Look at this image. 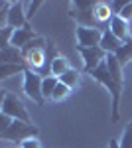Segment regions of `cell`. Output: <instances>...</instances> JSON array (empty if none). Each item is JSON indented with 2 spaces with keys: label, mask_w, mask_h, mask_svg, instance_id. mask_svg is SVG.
Listing matches in <instances>:
<instances>
[{
  "label": "cell",
  "mask_w": 132,
  "mask_h": 148,
  "mask_svg": "<svg viewBox=\"0 0 132 148\" xmlns=\"http://www.w3.org/2000/svg\"><path fill=\"white\" fill-rule=\"evenodd\" d=\"M122 65L116 59V56L109 53L107 59L101 63L93 73H89L95 81H99L101 85L110 93L112 99V123H116L120 119V97H122V87H124V73Z\"/></svg>",
  "instance_id": "obj_1"
},
{
  "label": "cell",
  "mask_w": 132,
  "mask_h": 148,
  "mask_svg": "<svg viewBox=\"0 0 132 148\" xmlns=\"http://www.w3.org/2000/svg\"><path fill=\"white\" fill-rule=\"evenodd\" d=\"M22 56L28 69H32L36 73L44 75V77H49V69H47V40L38 36L36 40H32L28 46L22 49Z\"/></svg>",
  "instance_id": "obj_2"
},
{
  "label": "cell",
  "mask_w": 132,
  "mask_h": 148,
  "mask_svg": "<svg viewBox=\"0 0 132 148\" xmlns=\"http://www.w3.org/2000/svg\"><path fill=\"white\" fill-rule=\"evenodd\" d=\"M38 126L30 125V123H22V121H10L6 126H0V138L6 142H16L22 144L28 138L38 136Z\"/></svg>",
  "instance_id": "obj_3"
},
{
  "label": "cell",
  "mask_w": 132,
  "mask_h": 148,
  "mask_svg": "<svg viewBox=\"0 0 132 148\" xmlns=\"http://www.w3.org/2000/svg\"><path fill=\"white\" fill-rule=\"evenodd\" d=\"M2 114H6V116H10L14 121H22V123H32V116L28 113V109H26V105L22 103L20 97H16L14 93L10 91H4V97H2Z\"/></svg>",
  "instance_id": "obj_4"
},
{
  "label": "cell",
  "mask_w": 132,
  "mask_h": 148,
  "mask_svg": "<svg viewBox=\"0 0 132 148\" xmlns=\"http://www.w3.org/2000/svg\"><path fill=\"white\" fill-rule=\"evenodd\" d=\"M42 83H44V77L40 73H36L32 69H26L24 71V93L28 95V99H32L38 107H42L45 103L44 93H42Z\"/></svg>",
  "instance_id": "obj_5"
},
{
  "label": "cell",
  "mask_w": 132,
  "mask_h": 148,
  "mask_svg": "<svg viewBox=\"0 0 132 148\" xmlns=\"http://www.w3.org/2000/svg\"><path fill=\"white\" fill-rule=\"evenodd\" d=\"M77 51H79V56L83 57L85 73H93V71L107 59V56H109L101 46H95V47H81V46H77Z\"/></svg>",
  "instance_id": "obj_6"
},
{
  "label": "cell",
  "mask_w": 132,
  "mask_h": 148,
  "mask_svg": "<svg viewBox=\"0 0 132 148\" xmlns=\"http://www.w3.org/2000/svg\"><path fill=\"white\" fill-rule=\"evenodd\" d=\"M73 8H79V12H71V16L77 20V26H87V28H99L95 20V6L97 2H71Z\"/></svg>",
  "instance_id": "obj_7"
},
{
  "label": "cell",
  "mask_w": 132,
  "mask_h": 148,
  "mask_svg": "<svg viewBox=\"0 0 132 148\" xmlns=\"http://www.w3.org/2000/svg\"><path fill=\"white\" fill-rule=\"evenodd\" d=\"M103 32H105V30H101V28H87V26H77V28H75L77 46H81V47H95V46H101Z\"/></svg>",
  "instance_id": "obj_8"
},
{
  "label": "cell",
  "mask_w": 132,
  "mask_h": 148,
  "mask_svg": "<svg viewBox=\"0 0 132 148\" xmlns=\"http://www.w3.org/2000/svg\"><path fill=\"white\" fill-rule=\"evenodd\" d=\"M24 6H26V2H10V8L6 14V26H10L14 30L28 26V16H26Z\"/></svg>",
  "instance_id": "obj_9"
},
{
  "label": "cell",
  "mask_w": 132,
  "mask_h": 148,
  "mask_svg": "<svg viewBox=\"0 0 132 148\" xmlns=\"http://www.w3.org/2000/svg\"><path fill=\"white\" fill-rule=\"evenodd\" d=\"M38 34L34 32L32 28H30V24L28 26H24V28H18V30H14V34L10 38V46H14L16 49H24V47L28 46L32 40H36Z\"/></svg>",
  "instance_id": "obj_10"
},
{
  "label": "cell",
  "mask_w": 132,
  "mask_h": 148,
  "mask_svg": "<svg viewBox=\"0 0 132 148\" xmlns=\"http://www.w3.org/2000/svg\"><path fill=\"white\" fill-rule=\"evenodd\" d=\"M109 30L116 36L120 42H126L128 38H132V36H130V22H126V20L120 18L118 14H114L112 20L109 22Z\"/></svg>",
  "instance_id": "obj_11"
},
{
  "label": "cell",
  "mask_w": 132,
  "mask_h": 148,
  "mask_svg": "<svg viewBox=\"0 0 132 148\" xmlns=\"http://www.w3.org/2000/svg\"><path fill=\"white\" fill-rule=\"evenodd\" d=\"M0 59L2 63H14V65H26L22 56V49H16L14 46H0ZM28 67V65H26Z\"/></svg>",
  "instance_id": "obj_12"
},
{
  "label": "cell",
  "mask_w": 132,
  "mask_h": 148,
  "mask_svg": "<svg viewBox=\"0 0 132 148\" xmlns=\"http://www.w3.org/2000/svg\"><path fill=\"white\" fill-rule=\"evenodd\" d=\"M112 16H114V12H112L109 2H97V6H95V20H97V26L101 30L109 28V22L112 20Z\"/></svg>",
  "instance_id": "obj_13"
},
{
  "label": "cell",
  "mask_w": 132,
  "mask_h": 148,
  "mask_svg": "<svg viewBox=\"0 0 132 148\" xmlns=\"http://www.w3.org/2000/svg\"><path fill=\"white\" fill-rule=\"evenodd\" d=\"M122 44H124V42H120V40H118L116 36L112 34V32H110L109 28H107V30L103 32L101 47H103V49H105L107 53H112V56H114V53H116V51H118V49L122 47Z\"/></svg>",
  "instance_id": "obj_14"
},
{
  "label": "cell",
  "mask_w": 132,
  "mask_h": 148,
  "mask_svg": "<svg viewBox=\"0 0 132 148\" xmlns=\"http://www.w3.org/2000/svg\"><path fill=\"white\" fill-rule=\"evenodd\" d=\"M69 69H71V65H69V59H67V57H63V56H57V57L53 59V63H51V75L59 79L61 75H65Z\"/></svg>",
  "instance_id": "obj_15"
},
{
  "label": "cell",
  "mask_w": 132,
  "mask_h": 148,
  "mask_svg": "<svg viewBox=\"0 0 132 148\" xmlns=\"http://www.w3.org/2000/svg\"><path fill=\"white\" fill-rule=\"evenodd\" d=\"M116 56V59L120 61L122 67H126V63H130L132 61V38H128L124 44H122V47L114 53Z\"/></svg>",
  "instance_id": "obj_16"
},
{
  "label": "cell",
  "mask_w": 132,
  "mask_h": 148,
  "mask_svg": "<svg viewBox=\"0 0 132 148\" xmlns=\"http://www.w3.org/2000/svg\"><path fill=\"white\" fill-rule=\"evenodd\" d=\"M59 81H61L63 85H67L69 89H75V87H79V85H81V73H79L77 69L71 67L65 75H61V77H59Z\"/></svg>",
  "instance_id": "obj_17"
},
{
  "label": "cell",
  "mask_w": 132,
  "mask_h": 148,
  "mask_svg": "<svg viewBox=\"0 0 132 148\" xmlns=\"http://www.w3.org/2000/svg\"><path fill=\"white\" fill-rule=\"evenodd\" d=\"M59 85V79L53 77V75H49V77H44V83H42V93H44V99L45 101H51V97H53V91L55 87Z\"/></svg>",
  "instance_id": "obj_18"
},
{
  "label": "cell",
  "mask_w": 132,
  "mask_h": 148,
  "mask_svg": "<svg viewBox=\"0 0 132 148\" xmlns=\"http://www.w3.org/2000/svg\"><path fill=\"white\" fill-rule=\"evenodd\" d=\"M26 65H14V63H2L0 65V79H8L10 75H16V73H22L26 71Z\"/></svg>",
  "instance_id": "obj_19"
},
{
  "label": "cell",
  "mask_w": 132,
  "mask_h": 148,
  "mask_svg": "<svg viewBox=\"0 0 132 148\" xmlns=\"http://www.w3.org/2000/svg\"><path fill=\"white\" fill-rule=\"evenodd\" d=\"M69 93H71V89H69L67 85H63V83L59 81V85L55 87V91H53V97H51V101L61 103L63 99H67V97H69Z\"/></svg>",
  "instance_id": "obj_20"
},
{
  "label": "cell",
  "mask_w": 132,
  "mask_h": 148,
  "mask_svg": "<svg viewBox=\"0 0 132 148\" xmlns=\"http://www.w3.org/2000/svg\"><path fill=\"white\" fill-rule=\"evenodd\" d=\"M118 148H132V123H128L124 128L120 140H118Z\"/></svg>",
  "instance_id": "obj_21"
},
{
  "label": "cell",
  "mask_w": 132,
  "mask_h": 148,
  "mask_svg": "<svg viewBox=\"0 0 132 148\" xmlns=\"http://www.w3.org/2000/svg\"><path fill=\"white\" fill-rule=\"evenodd\" d=\"M44 2L42 0H34V2H26V6H28V10H26V16H28V20H32V16L36 14V10L42 6Z\"/></svg>",
  "instance_id": "obj_22"
},
{
  "label": "cell",
  "mask_w": 132,
  "mask_h": 148,
  "mask_svg": "<svg viewBox=\"0 0 132 148\" xmlns=\"http://www.w3.org/2000/svg\"><path fill=\"white\" fill-rule=\"evenodd\" d=\"M120 18H124L126 22H130L132 20V0L130 2H126L124 6H122V10H120V14H118Z\"/></svg>",
  "instance_id": "obj_23"
},
{
  "label": "cell",
  "mask_w": 132,
  "mask_h": 148,
  "mask_svg": "<svg viewBox=\"0 0 132 148\" xmlns=\"http://www.w3.org/2000/svg\"><path fill=\"white\" fill-rule=\"evenodd\" d=\"M20 148H42V142L38 140V138H28V140H24L22 144H20Z\"/></svg>",
  "instance_id": "obj_24"
},
{
  "label": "cell",
  "mask_w": 132,
  "mask_h": 148,
  "mask_svg": "<svg viewBox=\"0 0 132 148\" xmlns=\"http://www.w3.org/2000/svg\"><path fill=\"white\" fill-rule=\"evenodd\" d=\"M109 148H118V140H114V138H112V140L109 142Z\"/></svg>",
  "instance_id": "obj_25"
}]
</instances>
